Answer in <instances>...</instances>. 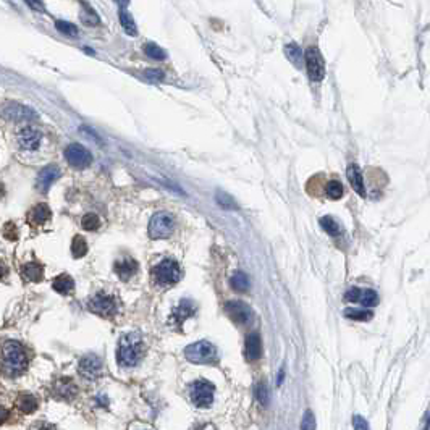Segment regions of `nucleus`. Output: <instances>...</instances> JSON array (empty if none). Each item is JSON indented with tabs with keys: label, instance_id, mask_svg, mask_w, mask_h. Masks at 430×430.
Masks as SVG:
<instances>
[{
	"label": "nucleus",
	"instance_id": "obj_1",
	"mask_svg": "<svg viewBox=\"0 0 430 430\" xmlns=\"http://www.w3.org/2000/svg\"><path fill=\"white\" fill-rule=\"evenodd\" d=\"M28 354L20 341L5 340L0 343V372L8 378H16L28 370Z\"/></svg>",
	"mask_w": 430,
	"mask_h": 430
},
{
	"label": "nucleus",
	"instance_id": "obj_2",
	"mask_svg": "<svg viewBox=\"0 0 430 430\" xmlns=\"http://www.w3.org/2000/svg\"><path fill=\"white\" fill-rule=\"evenodd\" d=\"M144 356V341L139 333H126L120 338L117 361L123 367H135Z\"/></svg>",
	"mask_w": 430,
	"mask_h": 430
},
{
	"label": "nucleus",
	"instance_id": "obj_3",
	"mask_svg": "<svg viewBox=\"0 0 430 430\" xmlns=\"http://www.w3.org/2000/svg\"><path fill=\"white\" fill-rule=\"evenodd\" d=\"M185 358L193 364H205V366H209V364L219 362V351L212 343L202 340L186 346Z\"/></svg>",
	"mask_w": 430,
	"mask_h": 430
},
{
	"label": "nucleus",
	"instance_id": "obj_4",
	"mask_svg": "<svg viewBox=\"0 0 430 430\" xmlns=\"http://www.w3.org/2000/svg\"><path fill=\"white\" fill-rule=\"evenodd\" d=\"M154 280L160 286H173L180 282L181 278V269L177 261L173 259H163L160 264H157L152 270Z\"/></svg>",
	"mask_w": 430,
	"mask_h": 430
},
{
	"label": "nucleus",
	"instance_id": "obj_5",
	"mask_svg": "<svg viewBox=\"0 0 430 430\" xmlns=\"http://www.w3.org/2000/svg\"><path fill=\"white\" fill-rule=\"evenodd\" d=\"M175 231V217L168 212H157L149 222V236L152 239H165Z\"/></svg>",
	"mask_w": 430,
	"mask_h": 430
},
{
	"label": "nucleus",
	"instance_id": "obj_6",
	"mask_svg": "<svg viewBox=\"0 0 430 430\" xmlns=\"http://www.w3.org/2000/svg\"><path fill=\"white\" fill-rule=\"evenodd\" d=\"M213 385L207 380H196L189 386L191 401L199 408H209L213 403Z\"/></svg>",
	"mask_w": 430,
	"mask_h": 430
},
{
	"label": "nucleus",
	"instance_id": "obj_7",
	"mask_svg": "<svg viewBox=\"0 0 430 430\" xmlns=\"http://www.w3.org/2000/svg\"><path fill=\"white\" fill-rule=\"evenodd\" d=\"M89 311H93L94 314L101 317H112L117 314L118 311V304L117 299L110 294L105 293H97L96 296H93L88 303Z\"/></svg>",
	"mask_w": 430,
	"mask_h": 430
},
{
	"label": "nucleus",
	"instance_id": "obj_8",
	"mask_svg": "<svg viewBox=\"0 0 430 430\" xmlns=\"http://www.w3.org/2000/svg\"><path fill=\"white\" fill-rule=\"evenodd\" d=\"M304 62L306 68H308V74L312 81H322L325 76V65L324 59L319 52L317 47H309L304 52Z\"/></svg>",
	"mask_w": 430,
	"mask_h": 430
},
{
	"label": "nucleus",
	"instance_id": "obj_9",
	"mask_svg": "<svg viewBox=\"0 0 430 430\" xmlns=\"http://www.w3.org/2000/svg\"><path fill=\"white\" fill-rule=\"evenodd\" d=\"M65 159L71 165L73 168H86L93 162V155L88 151L84 146L81 144H70L65 149Z\"/></svg>",
	"mask_w": 430,
	"mask_h": 430
},
{
	"label": "nucleus",
	"instance_id": "obj_10",
	"mask_svg": "<svg viewBox=\"0 0 430 430\" xmlns=\"http://www.w3.org/2000/svg\"><path fill=\"white\" fill-rule=\"evenodd\" d=\"M2 117L10 120V121H32L37 118V113L29 109L26 105H21V104H16V102H10L2 107Z\"/></svg>",
	"mask_w": 430,
	"mask_h": 430
},
{
	"label": "nucleus",
	"instance_id": "obj_11",
	"mask_svg": "<svg viewBox=\"0 0 430 430\" xmlns=\"http://www.w3.org/2000/svg\"><path fill=\"white\" fill-rule=\"evenodd\" d=\"M225 311L230 319L238 325H249L254 319L252 309L241 301H228L225 304Z\"/></svg>",
	"mask_w": 430,
	"mask_h": 430
},
{
	"label": "nucleus",
	"instance_id": "obj_12",
	"mask_svg": "<svg viewBox=\"0 0 430 430\" xmlns=\"http://www.w3.org/2000/svg\"><path fill=\"white\" fill-rule=\"evenodd\" d=\"M102 370H104L102 361H101V358H99V356H96V354H86V356H82L79 359L78 372L84 378H88V380L99 378L102 375Z\"/></svg>",
	"mask_w": 430,
	"mask_h": 430
},
{
	"label": "nucleus",
	"instance_id": "obj_13",
	"mask_svg": "<svg viewBox=\"0 0 430 430\" xmlns=\"http://www.w3.org/2000/svg\"><path fill=\"white\" fill-rule=\"evenodd\" d=\"M16 141H18L20 147L24 149V151H37L39 146H40V141H42V135H40V131L32 128V126H24L18 131V135H16Z\"/></svg>",
	"mask_w": 430,
	"mask_h": 430
},
{
	"label": "nucleus",
	"instance_id": "obj_14",
	"mask_svg": "<svg viewBox=\"0 0 430 430\" xmlns=\"http://www.w3.org/2000/svg\"><path fill=\"white\" fill-rule=\"evenodd\" d=\"M345 299L350 303H361L366 308H374L378 304V294L374 289H361V288H351L346 291Z\"/></svg>",
	"mask_w": 430,
	"mask_h": 430
},
{
	"label": "nucleus",
	"instance_id": "obj_15",
	"mask_svg": "<svg viewBox=\"0 0 430 430\" xmlns=\"http://www.w3.org/2000/svg\"><path fill=\"white\" fill-rule=\"evenodd\" d=\"M51 392L54 393L55 398L63 400V401H70L76 396L78 386L74 385V382L71 378H59V380H55V383H54Z\"/></svg>",
	"mask_w": 430,
	"mask_h": 430
},
{
	"label": "nucleus",
	"instance_id": "obj_16",
	"mask_svg": "<svg viewBox=\"0 0 430 430\" xmlns=\"http://www.w3.org/2000/svg\"><path fill=\"white\" fill-rule=\"evenodd\" d=\"M59 178H60V168L57 167V165H47V167H44L39 171L36 186L40 193H47L49 188H51Z\"/></svg>",
	"mask_w": 430,
	"mask_h": 430
},
{
	"label": "nucleus",
	"instance_id": "obj_17",
	"mask_svg": "<svg viewBox=\"0 0 430 430\" xmlns=\"http://www.w3.org/2000/svg\"><path fill=\"white\" fill-rule=\"evenodd\" d=\"M136 270H138V264L131 257H121L115 262V274L121 280H125V282L136 274Z\"/></svg>",
	"mask_w": 430,
	"mask_h": 430
},
{
	"label": "nucleus",
	"instance_id": "obj_18",
	"mask_svg": "<svg viewBox=\"0 0 430 430\" xmlns=\"http://www.w3.org/2000/svg\"><path fill=\"white\" fill-rule=\"evenodd\" d=\"M262 356V341L259 333H249L246 336V358L249 361H257Z\"/></svg>",
	"mask_w": 430,
	"mask_h": 430
},
{
	"label": "nucleus",
	"instance_id": "obj_19",
	"mask_svg": "<svg viewBox=\"0 0 430 430\" xmlns=\"http://www.w3.org/2000/svg\"><path fill=\"white\" fill-rule=\"evenodd\" d=\"M194 312H196V304L193 301H189V299H183L178 304V308L173 311L171 320L175 322V324H183V322L188 317H191Z\"/></svg>",
	"mask_w": 430,
	"mask_h": 430
},
{
	"label": "nucleus",
	"instance_id": "obj_20",
	"mask_svg": "<svg viewBox=\"0 0 430 430\" xmlns=\"http://www.w3.org/2000/svg\"><path fill=\"white\" fill-rule=\"evenodd\" d=\"M346 175H348V180H350V185L351 188L356 191L359 196H366V186H364V180H362V175H361V170L356 163H351L348 170H346Z\"/></svg>",
	"mask_w": 430,
	"mask_h": 430
},
{
	"label": "nucleus",
	"instance_id": "obj_21",
	"mask_svg": "<svg viewBox=\"0 0 430 430\" xmlns=\"http://www.w3.org/2000/svg\"><path fill=\"white\" fill-rule=\"evenodd\" d=\"M21 274L26 277V280H29V282L37 283L44 278V266L39 262H28L21 267Z\"/></svg>",
	"mask_w": 430,
	"mask_h": 430
},
{
	"label": "nucleus",
	"instance_id": "obj_22",
	"mask_svg": "<svg viewBox=\"0 0 430 430\" xmlns=\"http://www.w3.org/2000/svg\"><path fill=\"white\" fill-rule=\"evenodd\" d=\"M52 288L55 289L57 293H60V294H68V293L73 291L74 282H73V278L70 275L62 274V275H59L52 282Z\"/></svg>",
	"mask_w": 430,
	"mask_h": 430
},
{
	"label": "nucleus",
	"instance_id": "obj_23",
	"mask_svg": "<svg viewBox=\"0 0 430 430\" xmlns=\"http://www.w3.org/2000/svg\"><path fill=\"white\" fill-rule=\"evenodd\" d=\"M29 217H31L32 222L37 223V225H42V223H46L49 219L52 217V210L49 209L47 204H37L36 207L31 210Z\"/></svg>",
	"mask_w": 430,
	"mask_h": 430
},
{
	"label": "nucleus",
	"instance_id": "obj_24",
	"mask_svg": "<svg viewBox=\"0 0 430 430\" xmlns=\"http://www.w3.org/2000/svg\"><path fill=\"white\" fill-rule=\"evenodd\" d=\"M230 285L231 288L235 289L238 293H246L249 289V278L244 274V272H236V274L231 277L230 280Z\"/></svg>",
	"mask_w": 430,
	"mask_h": 430
},
{
	"label": "nucleus",
	"instance_id": "obj_25",
	"mask_svg": "<svg viewBox=\"0 0 430 430\" xmlns=\"http://www.w3.org/2000/svg\"><path fill=\"white\" fill-rule=\"evenodd\" d=\"M16 404H18V408L21 412H26V414H29V412H34L37 409V398L34 395H21L18 401H16Z\"/></svg>",
	"mask_w": 430,
	"mask_h": 430
},
{
	"label": "nucleus",
	"instance_id": "obj_26",
	"mask_svg": "<svg viewBox=\"0 0 430 430\" xmlns=\"http://www.w3.org/2000/svg\"><path fill=\"white\" fill-rule=\"evenodd\" d=\"M120 23H121V28L125 29L126 34H130V36L138 34L136 23H135L133 18H131V15L128 13V10H125V8H120Z\"/></svg>",
	"mask_w": 430,
	"mask_h": 430
},
{
	"label": "nucleus",
	"instance_id": "obj_27",
	"mask_svg": "<svg viewBox=\"0 0 430 430\" xmlns=\"http://www.w3.org/2000/svg\"><path fill=\"white\" fill-rule=\"evenodd\" d=\"M71 254H73L74 259H81V257H84V255L88 254V243H86V239L82 238V236L76 235V236L73 238Z\"/></svg>",
	"mask_w": 430,
	"mask_h": 430
},
{
	"label": "nucleus",
	"instance_id": "obj_28",
	"mask_svg": "<svg viewBox=\"0 0 430 430\" xmlns=\"http://www.w3.org/2000/svg\"><path fill=\"white\" fill-rule=\"evenodd\" d=\"M345 317L346 319H351V320H359V322H367V320H370L372 319V316H374V314H372L370 311H367V309H356V308H348V309H345Z\"/></svg>",
	"mask_w": 430,
	"mask_h": 430
},
{
	"label": "nucleus",
	"instance_id": "obj_29",
	"mask_svg": "<svg viewBox=\"0 0 430 430\" xmlns=\"http://www.w3.org/2000/svg\"><path fill=\"white\" fill-rule=\"evenodd\" d=\"M285 55L291 60L297 68L303 67V51L297 44H288L285 46Z\"/></svg>",
	"mask_w": 430,
	"mask_h": 430
},
{
	"label": "nucleus",
	"instance_id": "obj_30",
	"mask_svg": "<svg viewBox=\"0 0 430 430\" xmlns=\"http://www.w3.org/2000/svg\"><path fill=\"white\" fill-rule=\"evenodd\" d=\"M81 7H82V12H81V20H82V23L88 24V26H97V24L101 23L97 13H96L88 4H81Z\"/></svg>",
	"mask_w": 430,
	"mask_h": 430
},
{
	"label": "nucleus",
	"instance_id": "obj_31",
	"mask_svg": "<svg viewBox=\"0 0 430 430\" xmlns=\"http://www.w3.org/2000/svg\"><path fill=\"white\" fill-rule=\"evenodd\" d=\"M320 227L324 228L330 236L341 235V227L338 225L336 220H335L333 217H328V215H327V217H322V219H320Z\"/></svg>",
	"mask_w": 430,
	"mask_h": 430
},
{
	"label": "nucleus",
	"instance_id": "obj_32",
	"mask_svg": "<svg viewBox=\"0 0 430 430\" xmlns=\"http://www.w3.org/2000/svg\"><path fill=\"white\" fill-rule=\"evenodd\" d=\"M343 191H345L343 185L340 183V181H336V180L328 181L327 186H325V194H327V197H330V199H333V201L340 199V197L343 196Z\"/></svg>",
	"mask_w": 430,
	"mask_h": 430
},
{
	"label": "nucleus",
	"instance_id": "obj_33",
	"mask_svg": "<svg viewBox=\"0 0 430 430\" xmlns=\"http://www.w3.org/2000/svg\"><path fill=\"white\" fill-rule=\"evenodd\" d=\"M215 201H217L219 205H222L223 209H228V210H236V209H238L236 201H235L230 194H227V193L219 191L217 196H215Z\"/></svg>",
	"mask_w": 430,
	"mask_h": 430
},
{
	"label": "nucleus",
	"instance_id": "obj_34",
	"mask_svg": "<svg viewBox=\"0 0 430 430\" xmlns=\"http://www.w3.org/2000/svg\"><path fill=\"white\" fill-rule=\"evenodd\" d=\"M81 225L88 231H96L101 227V219H99V215L96 213H86L84 217L81 219Z\"/></svg>",
	"mask_w": 430,
	"mask_h": 430
},
{
	"label": "nucleus",
	"instance_id": "obj_35",
	"mask_svg": "<svg viewBox=\"0 0 430 430\" xmlns=\"http://www.w3.org/2000/svg\"><path fill=\"white\" fill-rule=\"evenodd\" d=\"M144 52H146L147 57H151V59H154V60H163V59H167V54H165L163 49L159 47L157 44H152V42L144 46Z\"/></svg>",
	"mask_w": 430,
	"mask_h": 430
},
{
	"label": "nucleus",
	"instance_id": "obj_36",
	"mask_svg": "<svg viewBox=\"0 0 430 430\" xmlns=\"http://www.w3.org/2000/svg\"><path fill=\"white\" fill-rule=\"evenodd\" d=\"M255 398L259 400V403L262 406H267L270 401V393H269V386L266 382H259L255 385Z\"/></svg>",
	"mask_w": 430,
	"mask_h": 430
},
{
	"label": "nucleus",
	"instance_id": "obj_37",
	"mask_svg": "<svg viewBox=\"0 0 430 430\" xmlns=\"http://www.w3.org/2000/svg\"><path fill=\"white\" fill-rule=\"evenodd\" d=\"M55 28L59 29L62 34L68 36V37H76L78 36V28L68 21H55Z\"/></svg>",
	"mask_w": 430,
	"mask_h": 430
},
{
	"label": "nucleus",
	"instance_id": "obj_38",
	"mask_svg": "<svg viewBox=\"0 0 430 430\" xmlns=\"http://www.w3.org/2000/svg\"><path fill=\"white\" fill-rule=\"evenodd\" d=\"M317 422H316V416L311 409H308L304 412L303 420H301V428L299 430H316Z\"/></svg>",
	"mask_w": 430,
	"mask_h": 430
},
{
	"label": "nucleus",
	"instance_id": "obj_39",
	"mask_svg": "<svg viewBox=\"0 0 430 430\" xmlns=\"http://www.w3.org/2000/svg\"><path fill=\"white\" fill-rule=\"evenodd\" d=\"M4 236L8 241H16L18 239V228H16L13 222H7L4 225Z\"/></svg>",
	"mask_w": 430,
	"mask_h": 430
},
{
	"label": "nucleus",
	"instance_id": "obj_40",
	"mask_svg": "<svg viewBox=\"0 0 430 430\" xmlns=\"http://www.w3.org/2000/svg\"><path fill=\"white\" fill-rule=\"evenodd\" d=\"M353 427L354 430H369V422L362 416H353Z\"/></svg>",
	"mask_w": 430,
	"mask_h": 430
},
{
	"label": "nucleus",
	"instance_id": "obj_41",
	"mask_svg": "<svg viewBox=\"0 0 430 430\" xmlns=\"http://www.w3.org/2000/svg\"><path fill=\"white\" fill-rule=\"evenodd\" d=\"M144 76L149 81H160V79H163V73L160 70H147V71H144Z\"/></svg>",
	"mask_w": 430,
	"mask_h": 430
},
{
	"label": "nucleus",
	"instance_id": "obj_42",
	"mask_svg": "<svg viewBox=\"0 0 430 430\" xmlns=\"http://www.w3.org/2000/svg\"><path fill=\"white\" fill-rule=\"evenodd\" d=\"M29 430H55L54 428V425H51V424H46V422H36V424H32L31 425V428Z\"/></svg>",
	"mask_w": 430,
	"mask_h": 430
},
{
	"label": "nucleus",
	"instance_id": "obj_43",
	"mask_svg": "<svg viewBox=\"0 0 430 430\" xmlns=\"http://www.w3.org/2000/svg\"><path fill=\"white\" fill-rule=\"evenodd\" d=\"M28 5L31 7V8H34V10H40V12H44V4H40V2H28Z\"/></svg>",
	"mask_w": 430,
	"mask_h": 430
},
{
	"label": "nucleus",
	"instance_id": "obj_44",
	"mask_svg": "<svg viewBox=\"0 0 430 430\" xmlns=\"http://www.w3.org/2000/svg\"><path fill=\"white\" fill-rule=\"evenodd\" d=\"M7 417H8V411L5 408L0 406V424H4L7 420Z\"/></svg>",
	"mask_w": 430,
	"mask_h": 430
},
{
	"label": "nucleus",
	"instance_id": "obj_45",
	"mask_svg": "<svg viewBox=\"0 0 430 430\" xmlns=\"http://www.w3.org/2000/svg\"><path fill=\"white\" fill-rule=\"evenodd\" d=\"M7 274H8L7 267H5V266H0V278H4V277H5Z\"/></svg>",
	"mask_w": 430,
	"mask_h": 430
}]
</instances>
